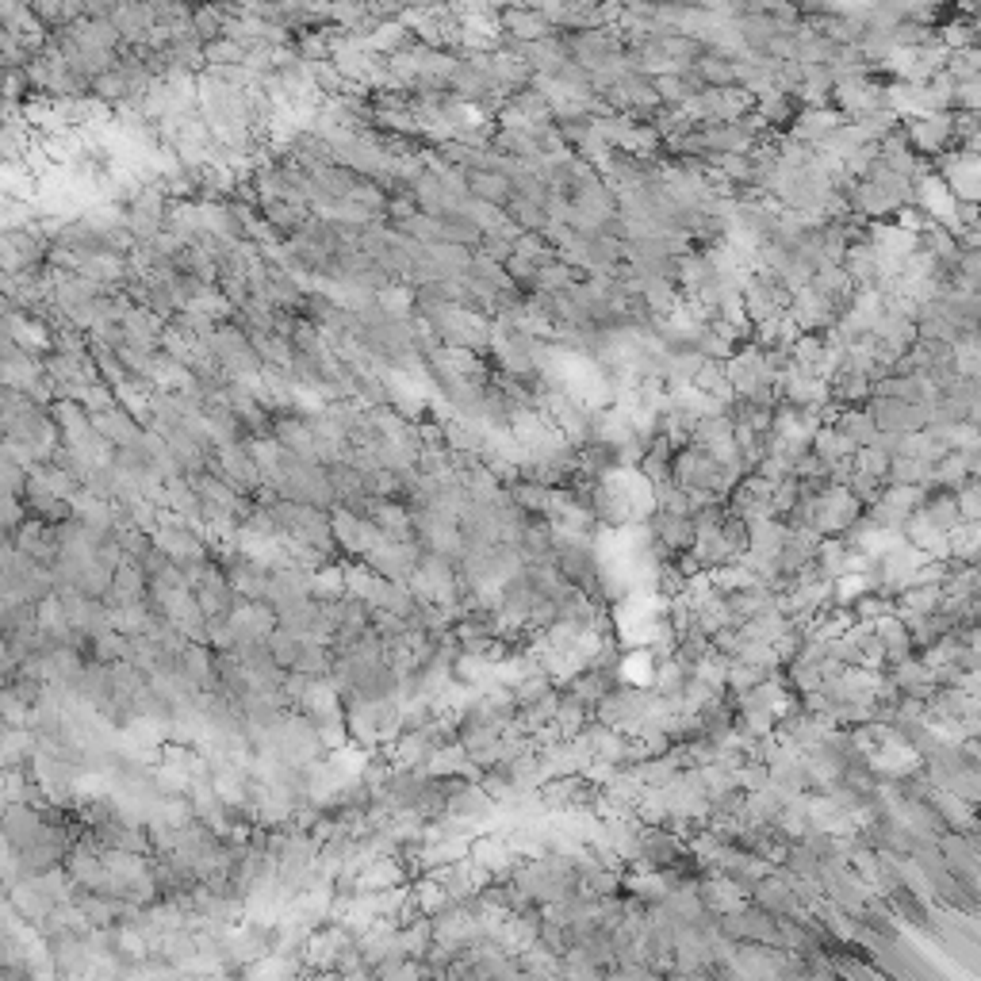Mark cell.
I'll use <instances>...</instances> for the list:
<instances>
[{
	"instance_id": "7a4b0ae2",
	"label": "cell",
	"mask_w": 981,
	"mask_h": 981,
	"mask_svg": "<svg viewBox=\"0 0 981 981\" xmlns=\"http://www.w3.org/2000/svg\"><path fill=\"white\" fill-rule=\"evenodd\" d=\"M93 418V429L104 441H112L115 449H127V445H139L142 441V434H146V426L139 422L131 415V410L119 403V407H112V410H100V415H89Z\"/></svg>"
},
{
	"instance_id": "3957f363",
	"label": "cell",
	"mask_w": 981,
	"mask_h": 981,
	"mask_svg": "<svg viewBox=\"0 0 981 981\" xmlns=\"http://www.w3.org/2000/svg\"><path fill=\"white\" fill-rule=\"evenodd\" d=\"M311 594L319 602H334V598H346V564H326L311 575Z\"/></svg>"
},
{
	"instance_id": "5b68a950",
	"label": "cell",
	"mask_w": 981,
	"mask_h": 981,
	"mask_svg": "<svg viewBox=\"0 0 981 981\" xmlns=\"http://www.w3.org/2000/svg\"><path fill=\"white\" fill-rule=\"evenodd\" d=\"M127 644H131V636H127V633H119V629L100 633L96 641H93V660H104V663L127 660Z\"/></svg>"
},
{
	"instance_id": "277c9868",
	"label": "cell",
	"mask_w": 981,
	"mask_h": 981,
	"mask_svg": "<svg viewBox=\"0 0 981 981\" xmlns=\"http://www.w3.org/2000/svg\"><path fill=\"white\" fill-rule=\"evenodd\" d=\"M269 652H272V660H277L284 671H291L296 667V660H299V652H303V641L296 633H288V629H272L269 633Z\"/></svg>"
},
{
	"instance_id": "6da1fadb",
	"label": "cell",
	"mask_w": 981,
	"mask_h": 981,
	"mask_svg": "<svg viewBox=\"0 0 981 981\" xmlns=\"http://www.w3.org/2000/svg\"><path fill=\"white\" fill-rule=\"evenodd\" d=\"M330 518H334V537L341 544V553H349L353 560H365L372 548L384 541L380 525H376L372 518H357V514L346 510V506H334Z\"/></svg>"
},
{
	"instance_id": "8992f818",
	"label": "cell",
	"mask_w": 981,
	"mask_h": 981,
	"mask_svg": "<svg viewBox=\"0 0 981 981\" xmlns=\"http://www.w3.org/2000/svg\"><path fill=\"white\" fill-rule=\"evenodd\" d=\"M503 24L514 31V35H522V39H544V15H529V12H506L503 15Z\"/></svg>"
}]
</instances>
